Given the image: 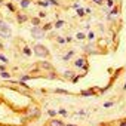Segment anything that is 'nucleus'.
<instances>
[{"label": "nucleus", "mask_w": 126, "mask_h": 126, "mask_svg": "<svg viewBox=\"0 0 126 126\" xmlns=\"http://www.w3.org/2000/svg\"><path fill=\"white\" fill-rule=\"evenodd\" d=\"M34 53H36V56H40V58H46V56H49V50H47V47L46 46H43V45H34Z\"/></svg>", "instance_id": "f257e3e1"}, {"label": "nucleus", "mask_w": 126, "mask_h": 126, "mask_svg": "<svg viewBox=\"0 0 126 126\" xmlns=\"http://www.w3.org/2000/svg\"><path fill=\"white\" fill-rule=\"evenodd\" d=\"M0 34H2V36H11V27L5 22V21H2V19H0Z\"/></svg>", "instance_id": "f03ea898"}, {"label": "nucleus", "mask_w": 126, "mask_h": 126, "mask_svg": "<svg viewBox=\"0 0 126 126\" xmlns=\"http://www.w3.org/2000/svg\"><path fill=\"white\" fill-rule=\"evenodd\" d=\"M31 36L36 37V39H42V37L45 36V31H43L42 28H39V27H33V28H31Z\"/></svg>", "instance_id": "7ed1b4c3"}, {"label": "nucleus", "mask_w": 126, "mask_h": 126, "mask_svg": "<svg viewBox=\"0 0 126 126\" xmlns=\"http://www.w3.org/2000/svg\"><path fill=\"white\" fill-rule=\"evenodd\" d=\"M49 126H65V125H64V122H62V120H58V119H52V120L49 122Z\"/></svg>", "instance_id": "20e7f679"}, {"label": "nucleus", "mask_w": 126, "mask_h": 126, "mask_svg": "<svg viewBox=\"0 0 126 126\" xmlns=\"http://www.w3.org/2000/svg\"><path fill=\"white\" fill-rule=\"evenodd\" d=\"M74 65H76L77 68H82L83 65H86V58H79V59L74 62Z\"/></svg>", "instance_id": "39448f33"}, {"label": "nucleus", "mask_w": 126, "mask_h": 126, "mask_svg": "<svg viewBox=\"0 0 126 126\" xmlns=\"http://www.w3.org/2000/svg\"><path fill=\"white\" fill-rule=\"evenodd\" d=\"M40 67H42L43 70H50V71H52V64H50V62L43 61V62H40Z\"/></svg>", "instance_id": "423d86ee"}, {"label": "nucleus", "mask_w": 126, "mask_h": 126, "mask_svg": "<svg viewBox=\"0 0 126 126\" xmlns=\"http://www.w3.org/2000/svg\"><path fill=\"white\" fill-rule=\"evenodd\" d=\"M27 19H28V18H27L25 15H22V14H18V15H16V21H18L19 24H22V22H25Z\"/></svg>", "instance_id": "0eeeda50"}, {"label": "nucleus", "mask_w": 126, "mask_h": 126, "mask_svg": "<svg viewBox=\"0 0 126 126\" xmlns=\"http://www.w3.org/2000/svg\"><path fill=\"white\" fill-rule=\"evenodd\" d=\"M39 114H40V111H39V108H37V107H36V108H31V111H28V116H31V117H33V116H36V117H37Z\"/></svg>", "instance_id": "6e6552de"}, {"label": "nucleus", "mask_w": 126, "mask_h": 126, "mask_svg": "<svg viewBox=\"0 0 126 126\" xmlns=\"http://www.w3.org/2000/svg\"><path fill=\"white\" fill-rule=\"evenodd\" d=\"M31 2H30V0H21V8H28V5H30Z\"/></svg>", "instance_id": "1a4fd4ad"}, {"label": "nucleus", "mask_w": 126, "mask_h": 126, "mask_svg": "<svg viewBox=\"0 0 126 126\" xmlns=\"http://www.w3.org/2000/svg\"><path fill=\"white\" fill-rule=\"evenodd\" d=\"M31 22H33V25H34V27H37V25L40 24V18H33V19H31Z\"/></svg>", "instance_id": "9d476101"}, {"label": "nucleus", "mask_w": 126, "mask_h": 126, "mask_svg": "<svg viewBox=\"0 0 126 126\" xmlns=\"http://www.w3.org/2000/svg\"><path fill=\"white\" fill-rule=\"evenodd\" d=\"M64 76H65L67 79H73V76H74V73H73V71H65V73H64Z\"/></svg>", "instance_id": "9b49d317"}, {"label": "nucleus", "mask_w": 126, "mask_h": 126, "mask_svg": "<svg viewBox=\"0 0 126 126\" xmlns=\"http://www.w3.org/2000/svg\"><path fill=\"white\" fill-rule=\"evenodd\" d=\"M62 25H64V21H61V19H59V21H56V22H55V28H61V27H62Z\"/></svg>", "instance_id": "f8f14e48"}, {"label": "nucleus", "mask_w": 126, "mask_h": 126, "mask_svg": "<svg viewBox=\"0 0 126 126\" xmlns=\"http://www.w3.org/2000/svg\"><path fill=\"white\" fill-rule=\"evenodd\" d=\"M24 55H27V56H30V55H31V50H30V47H27V46L24 47Z\"/></svg>", "instance_id": "ddd939ff"}, {"label": "nucleus", "mask_w": 126, "mask_h": 126, "mask_svg": "<svg viewBox=\"0 0 126 126\" xmlns=\"http://www.w3.org/2000/svg\"><path fill=\"white\" fill-rule=\"evenodd\" d=\"M0 76H2L3 79H9V77H11V74H9V73H6V71H2V74H0Z\"/></svg>", "instance_id": "4468645a"}, {"label": "nucleus", "mask_w": 126, "mask_h": 126, "mask_svg": "<svg viewBox=\"0 0 126 126\" xmlns=\"http://www.w3.org/2000/svg\"><path fill=\"white\" fill-rule=\"evenodd\" d=\"M73 55H74V52H73V50H70V52H68V53H67V55L64 56V59H70V58H71Z\"/></svg>", "instance_id": "2eb2a0df"}, {"label": "nucleus", "mask_w": 126, "mask_h": 126, "mask_svg": "<svg viewBox=\"0 0 126 126\" xmlns=\"http://www.w3.org/2000/svg\"><path fill=\"white\" fill-rule=\"evenodd\" d=\"M82 95H85V96H89V95H94V91H85V92H82Z\"/></svg>", "instance_id": "dca6fc26"}, {"label": "nucleus", "mask_w": 126, "mask_h": 126, "mask_svg": "<svg viewBox=\"0 0 126 126\" xmlns=\"http://www.w3.org/2000/svg\"><path fill=\"white\" fill-rule=\"evenodd\" d=\"M39 5H40V6H43V8H45V6H47V5H49V3H47V0H40V2H39Z\"/></svg>", "instance_id": "f3484780"}, {"label": "nucleus", "mask_w": 126, "mask_h": 126, "mask_svg": "<svg viewBox=\"0 0 126 126\" xmlns=\"http://www.w3.org/2000/svg\"><path fill=\"white\" fill-rule=\"evenodd\" d=\"M50 28H52V24H46L42 30H43V31H47V30H50Z\"/></svg>", "instance_id": "a211bd4d"}, {"label": "nucleus", "mask_w": 126, "mask_h": 126, "mask_svg": "<svg viewBox=\"0 0 126 126\" xmlns=\"http://www.w3.org/2000/svg\"><path fill=\"white\" fill-rule=\"evenodd\" d=\"M47 3H49V5H53V6H58V5H59L56 0H47Z\"/></svg>", "instance_id": "6ab92c4d"}, {"label": "nucleus", "mask_w": 126, "mask_h": 126, "mask_svg": "<svg viewBox=\"0 0 126 126\" xmlns=\"http://www.w3.org/2000/svg\"><path fill=\"white\" fill-rule=\"evenodd\" d=\"M8 9H9V11H12V12H14V11H15V6H14V5H12V3H8Z\"/></svg>", "instance_id": "aec40b11"}, {"label": "nucleus", "mask_w": 126, "mask_h": 126, "mask_svg": "<svg viewBox=\"0 0 126 126\" xmlns=\"http://www.w3.org/2000/svg\"><path fill=\"white\" fill-rule=\"evenodd\" d=\"M77 39H79V40H83V39H85V34H83V33H77Z\"/></svg>", "instance_id": "412c9836"}, {"label": "nucleus", "mask_w": 126, "mask_h": 126, "mask_svg": "<svg viewBox=\"0 0 126 126\" xmlns=\"http://www.w3.org/2000/svg\"><path fill=\"white\" fill-rule=\"evenodd\" d=\"M113 5H114L113 0H107V6H108V8H113Z\"/></svg>", "instance_id": "4be33fe9"}, {"label": "nucleus", "mask_w": 126, "mask_h": 126, "mask_svg": "<svg viewBox=\"0 0 126 126\" xmlns=\"http://www.w3.org/2000/svg\"><path fill=\"white\" fill-rule=\"evenodd\" d=\"M56 42L62 45V43H65V39H62V37H58V39H56Z\"/></svg>", "instance_id": "5701e85b"}, {"label": "nucleus", "mask_w": 126, "mask_h": 126, "mask_svg": "<svg viewBox=\"0 0 126 126\" xmlns=\"http://www.w3.org/2000/svg\"><path fill=\"white\" fill-rule=\"evenodd\" d=\"M0 61H3V62H8V58L5 55H0Z\"/></svg>", "instance_id": "b1692460"}, {"label": "nucleus", "mask_w": 126, "mask_h": 126, "mask_svg": "<svg viewBox=\"0 0 126 126\" xmlns=\"http://www.w3.org/2000/svg\"><path fill=\"white\" fill-rule=\"evenodd\" d=\"M77 14H79V16H83V15H85V11H83V9H79Z\"/></svg>", "instance_id": "393cba45"}, {"label": "nucleus", "mask_w": 126, "mask_h": 126, "mask_svg": "<svg viewBox=\"0 0 126 126\" xmlns=\"http://www.w3.org/2000/svg\"><path fill=\"white\" fill-rule=\"evenodd\" d=\"M47 113H49V116H52V117H53V116L56 114V111H55V110H49Z\"/></svg>", "instance_id": "a878e982"}, {"label": "nucleus", "mask_w": 126, "mask_h": 126, "mask_svg": "<svg viewBox=\"0 0 126 126\" xmlns=\"http://www.w3.org/2000/svg\"><path fill=\"white\" fill-rule=\"evenodd\" d=\"M94 3H96V5H102V3H104V0H94Z\"/></svg>", "instance_id": "bb28decb"}, {"label": "nucleus", "mask_w": 126, "mask_h": 126, "mask_svg": "<svg viewBox=\"0 0 126 126\" xmlns=\"http://www.w3.org/2000/svg\"><path fill=\"white\" fill-rule=\"evenodd\" d=\"M119 126H126V120H120L119 122Z\"/></svg>", "instance_id": "cd10ccee"}, {"label": "nucleus", "mask_w": 126, "mask_h": 126, "mask_svg": "<svg viewBox=\"0 0 126 126\" xmlns=\"http://www.w3.org/2000/svg\"><path fill=\"white\" fill-rule=\"evenodd\" d=\"M49 77H50V79H56V74H55V73H53V71H52V73H50V74H49Z\"/></svg>", "instance_id": "c85d7f7f"}, {"label": "nucleus", "mask_w": 126, "mask_h": 126, "mask_svg": "<svg viewBox=\"0 0 126 126\" xmlns=\"http://www.w3.org/2000/svg\"><path fill=\"white\" fill-rule=\"evenodd\" d=\"M111 105H113V102H105V104H104L105 108H108V107H111Z\"/></svg>", "instance_id": "c756f323"}, {"label": "nucleus", "mask_w": 126, "mask_h": 126, "mask_svg": "<svg viewBox=\"0 0 126 126\" xmlns=\"http://www.w3.org/2000/svg\"><path fill=\"white\" fill-rule=\"evenodd\" d=\"M58 113H61V114H62V116H67V111H65V110H59V111H58Z\"/></svg>", "instance_id": "7c9ffc66"}, {"label": "nucleus", "mask_w": 126, "mask_h": 126, "mask_svg": "<svg viewBox=\"0 0 126 126\" xmlns=\"http://www.w3.org/2000/svg\"><path fill=\"white\" fill-rule=\"evenodd\" d=\"M39 16H40V18H45V16H46V14H45V12H40V14H39Z\"/></svg>", "instance_id": "2f4dec72"}, {"label": "nucleus", "mask_w": 126, "mask_h": 126, "mask_svg": "<svg viewBox=\"0 0 126 126\" xmlns=\"http://www.w3.org/2000/svg\"><path fill=\"white\" fill-rule=\"evenodd\" d=\"M65 126H76V125H65Z\"/></svg>", "instance_id": "473e14b6"}, {"label": "nucleus", "mask_w": 126, "mask_h": 126, "mask_svg": "<svg viewBox=\"0 0 126 126\" xmlns=\"http://www.w3.org/2000/svg\"><path fill=\"white\" fill-rule=\"evenodd\" d=\"M2 3H3V2H2V0H0V5H2Z\"/></svg>", "instance_id": "72a5a7b5"}, {"label": "nucleus", "mask_w": 126, "mask_h": 126, "mask_svg": "<svg viewBox=\"0 0 126 126\" xmlns=\"http://www.w3.org/2000/svg\"><path fill=\"white\" fill-rule=\"evenodd\" d=\"M123 88H125V89H126V85H125V86H123Z\"/></svg>", "instance_id": "f704fd0d"}, {"label": "nucleus", "mask_w": 126, "mask_h": 126, "mask_svg": "<svg viewBox=\"0 0 126 126\" xmlns=\"http://www.w3.org/2000/svg\"><path fill=\"white\" fill-rule=\"evenodd\" d=\"M46 126H47V125H46Z\"/></svg>", "instance_id": "c9c22d12"}]
</instances>
